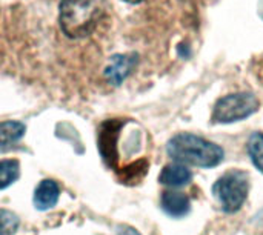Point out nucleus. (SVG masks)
<instances>
[{
  "label": "nucleus",
  "instance_id": "f257e3e1",
  "mask_svg": "<svg viewBox=\"0 0 263 235\" xmlns=\"http://www.w3.org/2000/svg\"><path fill=\"white\" fill-rule=\"evenodd\" d=\"M103 12L105 0H60V29L69 38H85L94 32Z\"/></svg>",
  "mask_w": 263,
  "mask_h": 235
},
{
  "label": "nucleus",
  "instance_id": "f03ea898",
  "mask_svg": "<svg viewBox=\"0 0 263 235\" xmlns=\"http://www.w3.org/2000/svg\"><path fill=\"white\" fill-rule=\"evenodd\" d=\"M168 155L179 165L213 168L223 160V149L199 135L182 132L174 135L166 145Z\"/></svg>",
  "mask_w": 263,
  "mask_h": 235
},
{
  "label": "nucleus",
  "instance_id": "7ed1b4c3",
  "mask_svg": "<svg viewBox=\"0 0 263 235\" xmlns=\"http://www.w3.org/2000/svg\"><path fill=\"white\" fill-rule=\"evenodd\" d=\"M248 191L250 180L247 172L242 171H230L223 174L213 186V194L225 212L239 211L248 197Z\"/></svg>",
  "mask_w": 263,
  "mask_h": 235
},
{
  "label": "nucleus",
  "instance_id": "20e7f679",
  "mask_svg": "<svg viewBox=\"0 0 263 235\" xmlns=\"http://www.w3.org/2000/svg\"><path fill=\"white\" fill-rule=\"evenodd\" d=\"M260 108L259 99L253 92H236L217 100L213 111L214 123H234L245 120Z\"/></svg>",
  "mask_w": 263,
  "mask_h": 235
},
{
  "label": "nucleus",
  "instance_id": "39448f33",
  "mask_svg": "<svg viewBox=\"0 0 263 235\" xmlns=\"http://www.w3.org/2000/svg\"><path fill=\"white\" fill-rule=\"evenodd\" d=\"M137 54H116L109 58L105 68V79L109 85L119 86L137 66Z\"/></svg>",
  "mask_w": 263,
  "mask_h": 235
},
{
  "label": "nucleus",
  "instance_id": "423d86ee",
  "mask_svg": "<svg viewBox=\"0 0 263 235\" xmlns=\"http://www.w3.org/2000/svg\"><path fill=\"white\" fill-rule=\"evenodd\" d=\"M60 188L54 180H43L34 192V205L39 211H48L59 202Z\"/></svg>",
  "mask_w": 263,
  "mask_h": 235
},
{
  "label": "nucleus",
  "instance_id": "0eeeda50",
  "mask_svg": "<svg viewBox=\"0 0 263 235\" xmlns=\"http://www.w3.org/2000/svg\"><path fill=\"white\" fill-rule=\"evenodd\" d=\"M162 209L170 217H176V219L183 217L191 209L190 199L182 192H174V191L163 192V195H162Z\"/></svg>",
  "mask_w": 263,
  "mask_h": 235
},
{
  "label": "nucleus",
  "instance_id": "6e6552de",
  "mask_svg": "<svg viewBox=\"0 0 263 235\" xmlns=\"http://www.w3.org/2000/svg\"><path fill=\"white\" fill-rule=\"evenodd\" d=\"M191 177H193L191 171L186 166L174 163V165H168L162 169L159 180L162 185H166L170 188H182L191 182Z\"/></svg>",
  "mask_w": 263,
  "mask_h": 235
},
{
  "label": "nucleus",
  "instance_id": "1a4fd4ad",
  "mask_svg": "<svg viewBox=\"0 0 263 235\" xmlns=\"http://www.w3.org/2000/svg\"><path fill=\"white\" fill-rule=\"evenodd\" d=\"M25 125L22 122L8 120L0 123V152L9 149L14 143H17L25 135Z\"/></svg>",
  "mask_w": 263,
  "mask_h": 235
},
{
  "label": "nucleus",
  "instance_id": "9d476101",
  "mask_svg": "<svg viewBox=\"0 0 263 235\" xmlns=\"http://www.w3.org/2000/svg\"><path fill=\"white\" fill-rule=\"evenodd\" d=\"M20 175V166L17 160H0V189H6Z\"/></svg>",
  "mask_w": 263,
  "mask_h": 235
},
{
  "label": "nucleus",
  "instance_id": "9b49d317",
  "mask_svg": "<svg viewBox=\"0 0 263 235\" xmlns=\"http://www.w3.org/2000/svg\"><path fill=\"white\" fill-rule=\"evenodd\" d=\"M248 154L254 166L263 172V134L256 132L248 140Z\"/></svg>",
  "mask_w": 263,
  "mask_h": 235
},
{
  "label": "nucleus",
  "instance_id": "f8f14e48",
  "mask_svg": "<svg viewBox=\"0 0 263 235\" xmlns=\"http://www.w3.org/2000/svg\"><path fill=\"white\" fill-rule=\"evenodd\" d=\"M18 228V219L8 209H0V235H14Z\"/></svg>",
  "mask_w": 263,
  "mask_h": 235
},
{
  "label": "nucleus",
  "instance_id": "ddd939ff",
  "mask_svg": "<svg viewBox=\"0 0 263 235\" xmlns=\"http://www.w3.org/2000/svg\"><path fill=\"white\" fill-rule=\"evenodd\" d=\"M119 235H140L134 228L131 226H119Z\"/></svg>",
  "mask_w": 263,
  "mask_h": 235
},
{
  "label": "nucleus",
  "instance_id": "4468645a",
  "mask_svg": "<svg viewBox=\"0 0 263 235\" xmlns=\"http://www.w3.org/2000/svg\"><path fill=\"white\" fill-rule=\"evenodd\" d=\"M123 2L131 3V5H137V3H142V2H145V0H123Z\"/></svg>",
  "mask_w": 263,
  "mask_h": 235
}]
</instances>
